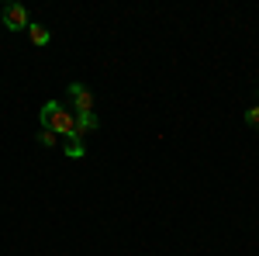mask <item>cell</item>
Returning a JSON list of instances; mask_svg holds the SVG:
<instances>
[{
	"label": "cell",
	"instance_id": "6da1fadb",
	"mask_svg": "<svg viewBox=\"0 0 259 256\" xmlns=\"http://www.w3.org/2000/svg\"><path fill=\"white\" fill-rule=\"evenodd\" d=\"M38 118L45 132H56V135H73L76 132V111H66L59 100H49L38 111Z\"/></svg>",
	"mask_w": 259,
	"mask_h": 256
},
{
	"label": "cell",
	"instance_id": "7a4b0ae2",
	"mask_svg": "<svg viewBox=\"0 0 259 256\" xmlns=\"http://www.w3.org/2000/svg\"><path fill=\"white\" fill-rule=\"evenodd\" d=\"M0 24H4L7 31H28V28H31L28 11H24L21 4H7V7H0Z\"/></svg>",
	"mask_w": 259,
	"mask_h": 256
},
{
	"label": "cell",
	"instance_id": "3957f363",
	"mask_svg": "<svg viewBox=\"0 0 259 256\" xmlns=\"http://www.w3.org/2000/svg\"><path fill=\"white\" fill-rule=\"evenodd\" d=\"M69 97L76 104V115H90V111H94V94H90L83 83H69Z\"/></svg>",
	"mask_w": 259,
	"mask_h": 256
},
{
	"label": "cell",
	"instance_id": "277c9868",
	"mask_svg": "<svg viewBox=\"0 0 259 256\" xmlns=\"http://www.w3.org/2000/svg\"><path fill=\"white\" fill-rule=\"evenodd\" d=\"M100 121H97V115H94V111H90V115H76V135H87V132H94V128H97Z\"/></svg>",
	"mask_w": 259,
	"mask_h": 256
},
{
	"label": "cell",
	"instance_id": "5b68a950",
	"mask_svg": "<svg viewBox=\"0 0 259 256\" xmlns=\"http://www.w3.org/2000/svg\"><path fill=\"white\" fill-rule=\"evenodd\" d=\"M28 35H31V42H35V45H49V39H52L45 24H31V28H28Z\"/></svg>",
	"mask_w": 259,
	"mask_h": 256
},
{
	"label": "cell",
	"instance_id": "8992f818",
	"mask_svg": "<svg viewBox=\"0 0 259 256\" xmlns=\"http://www.w3.org/2000/svg\"><path fill=\"white\" fill-rule=\"evenodd\" d=\"M66 153H69L73 159H80V156H83V138L76 135V132H73V135H66Z\"/></svg>",
	"mask_w": 259,
	"mask_h": 256
},
{
	"label": "cell",
	"instance_id": "52a82bcc",
	"mask_svg": "<svg viewBox=\"0 0 259 256\" xmlns=\"http://www.w3.org/2000/svg\"><path fill=\"white\" fill-rule=\"evenodd\" d=\"M38 142H41V145H56V132H45V128H41V132H38Z\"/></svg>",
	"mask_w": 259,
	"mask_h": 256
},
{
	"label": "cell",
	"instance_id": "ba28073f",
	"mask_svg": "<svg viewBox=\"0 0 259 256\" xmlns=\"http://www.w3.org/2000/svg\"><path fill=\"white\" fill-rule=\"evenodd\" d=\"M245 121H249L252 128H259V107H249V111H245Z\"/></svg>",
	"mask_w": 259,
	"mask_h": 256
}]
</instances>
